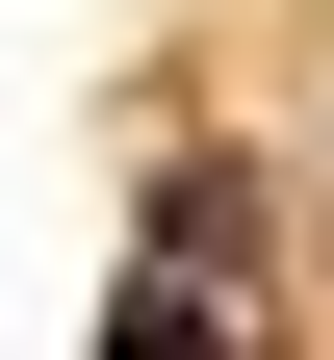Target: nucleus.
Wrapping results in <instances>:
<instances>
[{
	"instance_id": "nucleus-1",
	"label": "nucleus",
	"mask_w": 334,
	"mask_h": 360,
	"mask_svg": "<svg viewBox=\"0 0 334 360\" xmlns=\"http://www.w3.org/2000/svg\"><path fill=\"white\" fill-rule=\"evenodd\" d=\"M155 257H180V283H231V257H257V180H231V155H180V180H155Z\"/></svg>"
},
{
	"instance_id": "nucleus-2",
	"label": "nucleus",
	"mask_w": 334,
	"mask_h": 360,
	"mask_svg": "<svg viewBox=\"0 0 334 360\" xmlns=\"http://www.w3.org/2000/svg\"><path fill=\"white\" fill-rule=\"evenodd\" d=\"M103 360H231V309H206V283H180V257H155V283L103 309Z\"/></svg>"
}]
</instances>
